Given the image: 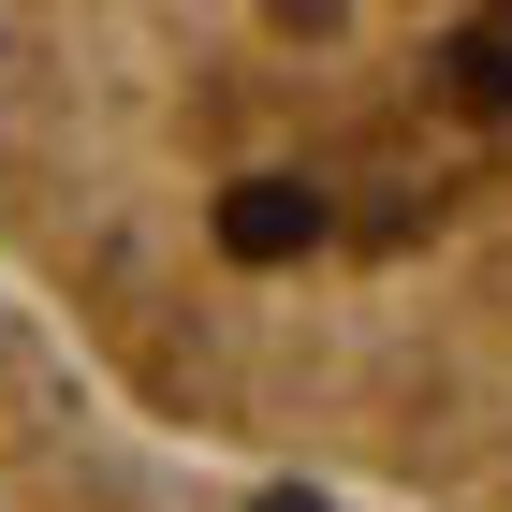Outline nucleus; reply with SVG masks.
Segmentation results:
<instances>
[{
	"instance_id": "1",
	"label": "nucleus",
	"mask_w": 512,
	"mask_h": 512,
	"mask_svg": "<svg viewBox=\"0 0 512 512\" xmlns=\"http://www.w3.org/2000/svg\"><path fill=\"white\" fill-rule=\"evenodd\" d=\"M0 264L220 454L512 512V0H0Z\"/></svg>"
},
{
	"instance_id": "2",
	"label": "nucleus",
	"mask_w": 512,
	"mask_h": 512,
	"mask_svg": "<svg viewBox=\"0 0 512 512\" xmlns=\"http://www.w3.org/2000/svg\"><path fill=\"white\" fill-rule=\"evenodd\" d=\"M0 512H381L308 469L220 454V439L161 425L30 278L0 264Z\"/></svg>"
}]
</instances>
